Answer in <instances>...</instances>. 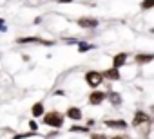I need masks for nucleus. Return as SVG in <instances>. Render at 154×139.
I'll return each instance as SVG.
<instances>
[{
	"instance_id": "obj_1",
	"label": "nucleus",
	"mask_w": 154,
	"mask_h": 139,
	"mask_svg": "<svg viewBox=\"0 0 154 139\" xmlns=\"http://www.w3.org/2000/svg\"><path fill=\"white\" fill-rule=\"evenodd\" d=\"M65 123V116L58 110H51V112H45L42 116V125L49 126V128H54V130H60Z\"/></svg>"
},
{
	"instance_id": "obj_2",
	"label": "nucleus",
	"mask_w": 154,
	"mask_h": 139,
	"mask_svg": "<svg viewBox=\"0 0 154 139\" xmlns=\"http://www.w3.org/2000/svg\"><path fill=\"white\" fill-rule=\"evenodd\" d=\"M84 80H85V83L91 87V89H98L100 85H102V81H103V76H102V72L100 71H87L85 72V76H84Z\"/></svg>"
},
{
	"instance_id": "obj_3",
	"label": "nucleus",
	"mask_w": 154,
	"mask_h": 139,
	"mask_svg": "<svg viewBox=\"0 0 154 139\" xmlns=\"http://www.w3.org/2000/svg\"><path fill=\"white\" fill-rule=\"evenodd\" d=\"M152 123V119H150V116L147 114V112H143V110H136V114H134V117H132V126H136V128H140V126H149Z\"/></svg>"
},
{
	"instance_id": "obj_4",
	"label": "nucleus",
	"mask_w": 154,
	"mask_h": 139,
	"mask_svg": "<svg viewBox=\"0 0 154 139\" xmlns=\"http://www.w3.org/2000/svg\"><path fill=\"white\" fill-rule=\"evenodd\" d=\"M15 42H17V43H20V45H27V43H42V45H53V42H49V40H44V38H40V36H20V38H17Z\"/></svg>"
},
{
	"instance_id": "obj_5",
	"label": "nucleus",
	"mask_w": 154,
	"mask_h": 139,
	"mask_svg": "<svg viewBox=\"0 0 154 139\" xmlns=\"http://www.w3.org/2000/svg\"><path fill=\"white\" fill-rule=\"evenodd\" d=\"M76 24H78V27H82V29H94V27L100 25V22L94 16H80L76 20Z\"/></svg>"
},
{
	"instance_id": "obj_6",
	"label": "nucleus",
	"mask_w": 154,
	"mask_h": 139,
	"mask_svg": "<svg viewBox=\"0 0 154 139\" xmlns=\"http://www.w3.org/2000/svg\"><path fill=\"white\" fill-rule=\"evenodd\" d=\"M105 99H107V92H102V90H93L87 98L89 105H102Z\"/></svg>"
},
{
	"instance_id": "obj_7",
	"label": "nucleus",
	"mask_w": 154,
	"mask_h": 139,
	"mask_svg": "<svg viewBox=\"0 0 154 139\" xmlns=\"http://www.w3.org/2000/svg\"><path fill=\"white\" fill-rule=\"evenodd\" d=\"M63 116L69 117L71 121H82V117H84V114H82V110H80L78 107H69Z\"/></svg>"
},
{
	"instance_id": "obj_8",
	"label": "nucleus",
	"mask_w": 154,
	"mask_h": 139,
	"mask_svg": "<svg viewBox=\"0 0 154 139\" xmlns=\"http://www.w3.org/2000/svg\"><path fill=\"white\" fill-rule=\"evenodd\" d=\"M102 76H103V80H111V81H118V80H122L120 71H118V69H114V67H111V69H107V71H103Z\"/></svg>"
},
{
	"instance_id": "obj_9",
	"label": "nucleus",
	"mask_w": 154,
	"mask_h": 139,
	"mask_svg": "<svg viewBox=\"0 0 154 139\" xmlns=\"http://www.w3.org/2000/svg\"><path fill=\"white\" fill-rule=\"evenodd\" d=\"M31 114H33V119H38L45 114V107H44V101H36L33 107H31Z\"/></svg>"
},
{
	"instance_id": "obj_10",
	"label": "nucleus",
	"mask_w": 154,
	"mask_h": 139,
	"mask_svg": "<svg viewBox=\"0 0 154 139\" xmlns=\"http://www.w3.org/2000/svg\"><path fill=\"white\" fill-rule=\"evenodd\" d=\"M103 125L109 126V128H116V130H125L127 128V123L123 119H107Z\"/></svg>"
},
{
	"instance_id": "obj_11",
	"label": "nucleus",
	"mask_w": 154,
	"mask_h": 139,
	"mask_svg": "<svg viewBox=\"0 0 154 139\" xmlns=\"http://www.w3.org/2000/svg\"><path fill=\"white\" fill-rule=\"evenodd\" d=\"M154 60V54H145V52H140V54H136L134 56V61L138 63V65H147V63H150Z\"/></svg>"
},
{
	"instance_id": "obj_12",
	"label": "nucleus",
	"mask_w": 154,
	"mask_h": 139,
	"mask_svg": "<svg viewBox=\"0 0 154 139\" xmlns=\"http://www.w3.org/2000/svg\"><path fill=\"white\" fill-rule=\"evenodd\" d=\"M125 61H127V52H118V54L112 58V67H114V69H120V67L125 65Z\"/></svg>"
},
{
	"instance_id": "obj_13",
	"label": "nucleus",
	"mask_w": 154,
	"mask_h": 139,
	"mask_svg": "<svg viewBox=\"0 0 154 139\" xmlns=\"http://www.w3.org/2000/svg\"><path fill=\"white\" fill-rule=\"evenodd\" d=\"M36 135H38L36 132H31L29 130V132H24V134H15L11 139H29V137H36Z\"/></svg>"
},
{
	"instance_id": "obj_14",
	"label": "nucleus",
	"mask_w": 154,
	"mask_h": 139,
	"mask_svg": "<svg viewBox=\"0 0 154 139\" xmlns=\"http://www.w3.org/2000/svg\"><path fill=\"white\" fill-rule=\"evenodd\" d=\"M107 98L111 99L112 105H120V103H122V98H120L118 92H107Z\"/></svg>"
},
{
	"instance_id": "obj_15",
	"label": "nucleus",
	"mask_w": 154,
	"mask_h": 139,
	"mask_svg": "<svg viewBox=\"0 0 154 139\" xmlns=\"http://www.w3.org/2000/svg\"><path fill=\"white\" fill-rule=\"evenodd\" d=\"M94 45H91V43H87V42H78V52H87V51H91Z\"/></svg>"
},
{
	"instance_id": "obj_16",
	"label": "nucleus",
	"mask_w": 154,
	"mask_h": 139,
	"mask_svg": "<svg viewBox=\"0 0 154 139\" xmlns=\"http://www.w3.org/2000/svg\"><path fill=\"white\" fill-rule=\"evenodd\" d=\"M69 132H80V134H87L89 132V126H80V125H72L69 128Z\"/></svg>"
},
{
	"instance_id": "obj_17",
	"label": "nucleus",
	"mask_w": 154,
	"mask_h": 139,
	"mask_svg": "<svg viewBox=\"0 0 154 139\" xmlns=\"http://www.w3.org/2000/svg\"><path fill=\"white\" fill-rule=\"evenodd\" d=\"M140 7H141L143 11H147V9H152V7H154V0H141Z\"/></svg>"
},
{
	"instance_id": "obj_18",
	"label": "nucleus",
	"mask_w": 154,
	"mask_h": 139,
	"mask_svg": "<svg viewBox=\"0 0 154 139\" xmlns=\"http://www.w3.org/2000/svg\"><path fill=\"white\" fill-rule=\"evenodd\" d=\"M27 125H29V130H31V132H36V134H38V128H40V125L36 123V119H31Z\"/></svg>"
},
{
	"instance_id": "obj_19",
	"label": "nucleus",
	"mask_w": 154,
	"mask_h": 139,
	"mask_svg": "<svg viewBox=\"0 0 154 139\" xmlns=\"http://www.w3.org/2000/svg\"><path fill=\"white\" fill-rule=\"evenodd\" d=\"M91 139H109V137L103 134H91Z\"/></svg>"
},
{
	"instance_id": "obj_20",
	"label": "nucleus",
	"mask_w": 154,
	"mask_h": 139,
	"mask_svg": "<svg viewBox=\"0 0 154 139\" xmlns=\"http://www.w3.org/2000/svg\"><path fill=\"white\" fill-rule=\"evenodd\" d=\"M78 42H80V40H76V38H67V40H65V43H78Z\"/></svg>"
},
{
	"instance_id": "obj_21",
	"label": "nucleus",
	"mask_w": 154,
	"mask_h": 139,
	"mask_svg": "<svg viewBox=\"0 0 154 139\" xmlns=\"http://www.w3.org/2000/svg\"><path fill=\"white\" fill-rule=\"evenodd\" d=\"M54 96H65V92H63V90H60V89H58V90H54Z\"/></svg>"
},
{
	"instance_id": "obj_22",
	"label": "nucleus",
	"mask_w": 154,
	"mask_h": 139,
	"mask_svg": "<svg viewBox=\"0 0 154 139\" xmlns=\"http://www.w3.org/2000/svg\"><path fill=\"white\" fill-rule=\"evenodd\" d=\"M72 0H58V4H71Z\"/></svg>"
},
{
	"instance_id": "obj_23",
	"label": "nucleus",
	"mask_w": 154,
	"mask_h": 139,
	"mask_svg": "<svg viewBox=\"0 0 154 139\" xmlns=\"http://www.w3.org/2000/svg\"><path fill=\"white\" fill-rule=\"evenodd\" d=\"M109 139H123V135H114V137H109Z\"/></svg>"
},
{
	"instance_id": "obj_24",
	"label": "nucleus",
	"mask_w": 154,
	"mask_h": 139,
	"mask_svg": "<svg viewBox=\"0 0 154 139\" xmlns=\"http://www.w3.org/2000/svg\"><path fill=\"white\" fill-rule=\"evenodd\" d=\"M4 22H6V20H4V18H0V27H2V25H6V24H4Z\"/></svg>"
},
{
	"instance_id": "obj_25",
	"label": "nucleus",
	"mask_w": 154,
	"mask_h": 139,
	"mask_svg": "<svg viewBox=\"0 0 154 139\" xmlns=\"http://www.w3.org/2000/svg\"><path fill=\"white\" fill-rule=\"evenodd\" d=\"M150 108H152V112H154V105H152V107H150Z\"/></svg>"
},
{
	"instance_id": "obj_26",
	"label": "nucleus",
	"mask_w": 154,
	"mask_h": 139,
	"mask_svg": "<svg viewBox=\"0 0 154 139\" xmlns=\"http://www.w3.org/2000/svg\"><path fill=\"white\" fill-rule=\"evenodd\" d=\"M152 33H154V27H152Z\"/></svg>"
}]
</instances>
